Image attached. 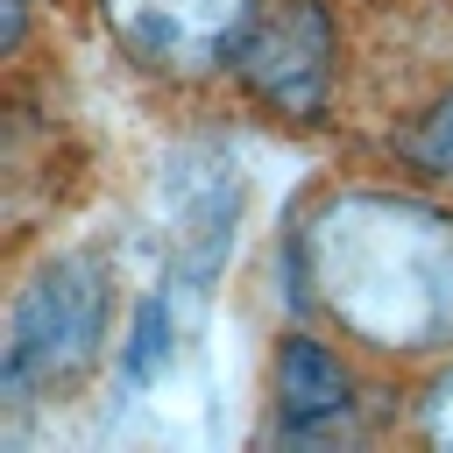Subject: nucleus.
Instances as JSON below:
<instances>
[{
    "instance_id": "obj_1",
    "label": "nucleus",
    "mask_w": 453,
    "mask_h": 453,
    "mask_svg": "<svg viewBox=\"0 0 453 453\" xmlns=\"http://www.w3.org/2000/svg\"><path fill=\"white\" fill-rule=\"evenodd\" d=\"M311 297L368 347H439L453 333V219L411 198H333L304 234Z\"/></svg>"
},
{
    "instance_id": "obj_9",
    "label": "nucleus",
    "mask_w": 453,
    "mask_h": 453,
    "mask_svg": "<svg viewBox=\"0 0 453 453\" xmlns=\"http://www.w3.org/2000/svg\"><path fill=\"white\" fill-rule=\"evenodd\" d=\"M21 7L28 0H7V42H21Z\"/></svg>"
},
{
    "instance_id": "obj_3",
    "label": "nucleus",
    "mask_w": 453,
    "mask_h": 453,
    "mask_svg": "<svg viewBox=\"0 0 453 453\" xmlns=\"http://www.w3.org/2000/svg\"><path fill=\"white\" fill-rule=\"evenodd\" d=\"M234 71L269 113L319 120L333 92V14L319 0H269L241 35Z\"/></svg>"
},
{
    "instance_id": "obj_6",
    "label": "nucleus",
    "mask_w": 453,
    "mask_h": 453,
    "mask_svg": "<svg viewBox=\"0 0 453 453\" xmlns=\"http://www.w3.org/2000/svg\"><path fill=\"white\" fill-rule=\"evenodd\" d=\"M163 354H170V297H149V304L134 311V340H127V375H134V382H149Z\"/></svg>"
},
{
    "instance_id": "obj_4",
    "label": "nucleus",
    "mask_w": 453,
    "mask_h": 453,
    "mask_svg": "<svg viewBox=\"0 0 453 453\" xmlns=\"http://www.w3.org/2000/svg\"><path fill=\"white\" fill-rule=\"evenodd\" d=\"M113 42L149 71H212L234 64L262 0H99Z\"/></svg>"
},
{
    "instance_id": "obj_7",
    "label": "nucleus",
    "mask_w": 453,
    "mask_h": 453,
    "mask_svg": "<svg viewBox=\"0 0 453 453\" xmlns=\"http://www.w3.org/2000/svg\"><path fill=\"white\" fill-rule=\"evenodd\" d=\"M411 156H418L425 170H453V99H446L418 134H411Z\"/></svg>"
},
{
    "instance_id": "obj_5",
    "label": "nucleus",
    "mask_w": 453,
    "mask_h": 453,
    "mask_svg": "<svg viewBox=\"0 0 453 453\" xmlns=\"http://www.w3.org/2000/svg\"><path fill=\"white\" fill-rule=\"evenodd\" d=\"M347 403H354V375H347V361H340L326 340L290 333V340L276 347V418H283V432L311 439V432L340 425Z\"/></svg>"
},
{
    "instance_id": "obj_8",
    "label": "nucleus",
    "mask_w": 453,
    "mask_h": 453,
    "mask_svg": "<svg viewBox=\"0 0 453 453\" xmlns=\"http://www.w3.org/2000/svg\"><path fill=\"white\" fill-rule=\"evenodd\" d=\"M425 439H439V446H453V368L432 382V396H425Z\"/></svg>"
},
{
    "instance_id": "obj_2",
    "label": "nucleus",
    "mask_w": 453,
    "mask_h": 453,
    "mask_svg": "<svg viewBox=\"0 0 453 453\" xmlns=\"http://www.w3.org/2000/svg\"><path fill=\"white\" fill-rule=\"evenodd\" d=\"M106 340V269L92 255H57L42 262L7 319V361L0 382L7 396H28L42 382H71Z\"/></svg>"
}]
</instances>
